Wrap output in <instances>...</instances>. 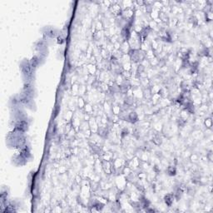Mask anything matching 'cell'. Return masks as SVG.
I'll return each instance as SVG.
<instances>
[{
  "label": "cell",
  "instance_id": "277c9868",
  "mask_svg": "<svg viewBox=\"0 0 213 213\" xmlns=\"http://www.w3.org/2000/svg\"><path fill=\"white\" fill-rule=\"evenodd\" d=\"M122 17L126 21H132L134 20L135 17V9L134 8H126L125 10H122Z\"/></svg>",
  "mask_w": 213,
  "mask_h": 213
},
{
  "label": "cell",
  "instance_id": "7a4b0ae2",
  "mask_svg": "<svg viewBox=\"0 0 213 213\" xmlns=\"http://www.w3.org/2000/svg\"><path fill=\"white\" fill-rule=\"evenodd\" d=\"M131 49L133 50H138L141 47V44H142V40H141V37H140L139 33H136L135 31H132L131 32V35L129 39L127 40Z\"/></svg>",
  "mask_w": 213,
  "mask_h": 213
},
{
  "label": "cell",
  "instance_id": "30bf717a",
  "mask_svg": "<svg viewBox=\"0 0 213 213\" xmlns=\"http://www.w3.org/2000/svg\"><path fill=\"white\" fill-rule=\"evenodd\" d=\"M131 50V47H130V45L128 43L127 41H123L121 43V47H120V51L123 54H128V53L130 52Z\"/></svg>",
  "mask_w": 213,
  "mask_h": 213
},
{
  "label": "cell",
  "instance_id": "e0dca14e",
  "mask_svg": "<svg viewBox=\"0 0 213 213\" xmlns=\"http://www.w3.org/2000/svg\"><path fill=\"white\" fill-rule=\"evenodd\" d=\"M87 92H88V91H87V86L86 84H80L79 94H78V96H79V97L84 98V97L87 95Z\"/></svg>",
  "mask_w": 213,
  "mask_h": 213
},
{
  "label": "cell",
  "instance_id": "5b68a950",
  "mask_svg": "<svg viewBox=\"0 0 213 213\" xmlns=\"http://www.w3.org/2000/svg\"><path fill=\"white\" fill-rule=\"evenodd\" d=\"M88 126H89V129L91 130V132L93 133H98V127H99V124L98 122V121L96 119V117L95 116H92L91 118L88 120Z\"/></svg>",
  "mask_w": 213,
  "mask_h": 213
},
{
  "label": "cell",
  "instance_id": "5bb4252c",
  "mask_svg": "<svg viewBox=\"0 0 213 213\" xmlns=\"http://www.w3.org/2000/svg\"><path fill=\"white\" fill-rule=\"evenodd\" d=\"M87 102L86 99L82 97H77V106H78V109L79 110H82L84 108V106L86 105Z\"/></svg>",
  "mask_w": 213,
  "mask_h": 213
},
{
  "label": "cell",
  "instance_id": "d4e9b609",
  "mask_svg": "<svg viewBox=\"0 0 213 213\" xmlns=\"http://www.w3.org/2000/svg\"><path fill=\"white\" fill-rule=\"evenodd\" d=\"M121 43H122V42L121 41H117V42H115L113 44V47H114V50H116V51H117V50H120V47H121Z\"/></svg>",
  "mask_w": 213,
  "mask_h": 213
},
{
  "label": "cell",
  "instance_id": "9c48e42d",
  "mask_svg": "<svg viewBox=\"0 0 213 213\" xmlns=\"http://www.w3.org/2000/svg\"><path fill=\"white\" fill-rule=\"evenodd\" d=\"M114 153L110 152V151H106L102 152V153L100 155V159L107 161H112L114 159Z\"/></svg>",
  "mask_w": 213,
  "mask_h": 213
},
{
  "label": "cell",
  "instance_id": "7c38bea8",
  "mask_svg": "<svg viewBox=\"0 0 213 213\" xmlns=\"http://www.w3.org/2000/svg\"><path fill=\"white\" fill-rule=\"evenodd\" d=\"M73 116H74V112L70 110V109H67L65 113H63V120L67 122H71V121L73 119Z\"/></svg>",
  "mask_w": 213,
  "mask_h": 213
},
{
  "label": "cell",
  "instance_id": "d6986e66",
  "mask_svg": "<svg viewBox=\"0 0 213 213\" xmlns=\"http://www.w3.org/2000/svg\"><path fill=\"white\" fill-rule=\"evenodd\" d=\"M203 125L206 127V129H212V117H206L205 120L203 121Z\"/></svg>",
  "mask_w": 213,
  "mask_h": 213
},
{
  "label": "cell",
  "instance_id": "8992f818",
  "mask_svg": "<svg viewBox=\"0 0 213 213\" xmlns=\"http://www.w3.org/2000/svg\"><path fill=\"white\" fill-rule=\"evenodd\" d=\"M102 161V170L103 172L106 175H112V163L111 161H104V160H101Z\"/></svg>",
  "mask_w": 213,
  "mask_h": 213
},
{
  "label": "cell",
  "instance_id": "2e32d148",
  "mask_svg": "<svg viewBox=\"0 0 213 213\" xmlns=\"http://www.w3.org/2000/svg\"><path fill=\"white\" fill-rule=\"evenodd\" d=\"M174 198H175V197H174L173 194H166L165 197H164V200H165V202H166V205L168 206H172L173 203V201H174Z\"/></svg>",
  "mask_w": 213,
  "mask_h": 213
},
{
  "label": "cell",
  "instance_id": "7402d4cb",
  "mask_svg": "<svg viewBox=\"0 0 213 213\" xmlns=\"http://www.w3.org/2000/svg\"><path fill=\"white\" fill-rule=\"evenodd\" d=\"M149 63H150V67H156L159 66L160 60L158 59L157 57H155V58H153V59L149 60Z\"/></svg>",
  "mask_w": 213,
  "mask_h": 213
},
{
  "label": "cell",
  "instance_id": "4316f807",
  "mask_svg": "<svg viewBox=\"0 0 213 213\" xmlns=\"http://www.w3.org/2000/svg\"><path fill=\"white\" fill-rule=\"evenodd\" d=\"M82 181V177H81L80 175H77V177H76V183H77L78 185H81Z\"/></svg>",
  "mask_w": 213,
  "mask_h": 213
},
{
  "label": "cell",
  "instance_id": "ffe728a7",
  "mask_svg": "<svg viewBox=\"0 0 213 213\" xmlns=\"http://www.w3.org/2000/svg\"><path fill=\"white\" fill-rule=\"evenodd\" d=\"M121 66L123 71H126V72H131L132 70V62H126V63H121Z\"/></svg>",
  "mask_w": 213,
  "mask_h": 213
},
{
  "label": "cell",
  "instance_id": "44dd1931",
  "mask_svg": "<svg viewBox=\"0 0 213 213\" xmlns=\"http://www.w3.org/2000/svg\"><path fill=\"white\" fill-rule=\"evenodd\" d=\"M189 159L192 163L195 164L200 160V156L197 153H191V155L189 156Z\"/></svg>",
  "mask_w": 213,
  "mask_h": 213
},
{
  "label": "cell",
  "instance_id": "8fae6325",
  "mask_svg": "<svg viewBox=\"0 0 213 213\" xmlns=\"http://www.w3.org/2000/svg\"><path fill=\"white\" fill-rule=\"evenodd\" d=\"M79 86L80 83L78 82H75L71 85V87H70V90H71V93L73 95V97H78V94H79Z\"/></svg>",
  "mask_w": 213,
  "mask_h": 213
},
{
  "label": "cell",
  "instance_id": "9a60e30c",
  "mask_svg": "<svg viewBox=\"0 0 213 213\" xmlns=\"http://www.w3.org/2000/svg\"><path fill=\"white\" fill-rule=\"evenodd\" d=\"M121 112H122V106L120 104H117V103H113L112 104V113L113 115L119 116Z\"/></svg>",
  "mask_w": 213,
  "mask_h": 213
},
{
  "label": "cell",
  "instance_id": "ba28073f",
  "mask_svg": "<svg viewBox=\"0 0 213 213\" xmlns=\"http://www.w3.org/2000/svg\"><path fill=\"white\" fill-rule=\"evenodd\" d=\"M86 70L87 72V74L90 75V76H95L97 72L98 71V67L96 64H92V63H87L86 66Z\"/></svg>",
  "mask_w": 213,
  "mask_h": 213
},
{
  "label": "cell",
  "instance_id": "603a6c76",
  "mask_svg": "<svg viewBox=\"0 0 213 213\" xmlns=\"http://www.w3.org/2000/svg\"><path fill=\"white\" fill-rule=\"evenodd\" d=\"M169 176H175L177 174V168L175 166H169L166 169Z\"/></svg>",
  "mask_w": 213,
  "mask_h": 213
},
{
  "label": "cell",
  "instance_id": "3957f363",
  "mask_svg": "<svg viewBox=\"0 0 213 213\" xmlns=\"http://www.w3.org/2000/svg\"><path fill=\"white\" fill-rule=\"evenodd\" d=\"M108 9H109L110 13L113 15V17H115V18L122 15V7H121V5H120V3L118 2L113 3L112 5L110 6V8H109Z\"/></svg>",
  "mask_w": 213,
  "mask_h": 213
},
{
  "label": "cell",
  "instance_id": "cb8c5ba5",
  "mask_svg": "<svg viewBox=\"0 0 213 213\" xmlns=\"http://www.w3.org/2000/svg\"><path fill=\"white\" fill-rule=\"evenodd\" d=\"M133 172V171L132 170V169H131V168H130V167H129V166H124V168L122 169V175H124V176H125L126 177H128V176H129V175H130L131 173Z\"/></svg>",
  "mask_w": 213,
  "mask_h": 213
},
{
  "label": "cell",
  "instance_id": "484cf974",
  "mask_svg": "<svg viewBox=\"0 0 213 213\" xmlns=\"http://www.w3.org/2000/svg\"><path fill=\"white\" fill-rule=\"evenodd\" d=\"M67 168L65 167V166H58V172H59L60 174H65V173H67Z\"/></svg>",
  "mask_w": 213,
  "mask_h": 213
},
{
  "label": "cell",
  "instance_id": "52a82bcc",
  "mask_svg": "<svg viewBox=\"0 0 213 213\" xmlns=\"http://www.w3.org/2000/svg\"><path fill=\"white\" fill-rule=\"evenodd\" d=\"M139 120V116L138 114L137 113L136 111L134 110H132L129 114H128V118H127V122L132 123V124H135L136 122H137Z\"/></svg>",
  "mask_w": 213,
  "mask_h": 213
},
{
  "label": "cell",
  "instance_id": "ac0fdd59",
  "mask_svg": "<svg viewBox=\"0 0 213 213\" xmlns=\"http://www.w3.org/2000/svg\"><path fill=\"white\" fill-rule=\"evenodd\" d=\"M156 57V54H155V52L153 51L152 48H150V49H148L147 51L145 52V58H146V59H147L148 61L151 59H153Z\"/></svg>",
  "mask_w": 213,
  "mask_h": 213
},
{
  "label": "cell",
  "instance_id": "4fadbf2b",
  "mask_svg": "<svg viewBox=\"0 0 213 213\" xmlns=\"http://www.w3.org/2000/svg\"><path fill=\"white\" fill-rule=\"evenodd\" d=\"M82 112L84 113H87L91 116H94V110H93V105L90 102H87L86 105L84 106V108L82 109Z\"/></svg>",
  "mask_w": 213,
  "mask_h": 213
},
{
  "label": "cell",
  "instance_id": "6da1fadb",
  "mask_svg": "<svg viewBox=\"0 0 213 213\" xmlns=\"http://www.w3.org/2000/svg\"><path fill=\"white\" fill-rule=\"evenodd\" d=\"M113 178H114V181H113L114 186L119 192H124L125 189H126V185H127V182H128L126 177L121 173V174H118V175L113 176Z\"/></svg>",
  "mask_w": 213,
  "mask_h": 213
}]
</instances>
